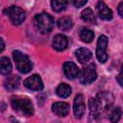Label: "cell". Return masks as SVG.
<instances>
[{"label":"cell","mask_w":123,"mask_h":123,"mask_svg":"<svg viewBox=\"0 0 123 123\" xmlns=\"http://www.w3.org/2000/svg\"><path fill=\"white\" fill-rule=\"evenodd\" d=\"M12 107L16 112L24 116H31L34 113L33 104L28 98H24V97L12 98Z\"/></svg>","instance_id":"1"},{"label":"cell","mask_w":123,"mask_h":123,"mask_svg":"<svg viewBox=\"0 0 123 123\" xmlns=\"http://www.w3.org/2000/svg\"><path fill=\"white\" fill-rule=\"evenodd\" d=\"M35 23L39 32L48 34L54 27V18L46 12H40L35 16Z\"/></svg>","instance_id":"2"},{"label":"cell","mask_w":123,"mask_h":123,"mask_svg":"<svg viewBox=\"0 0 123 123\" xmlns=\"http://www.w3.org/2000/svg\"><path fill=\"white\" fill-rule=\"evenodd\" d=\"M12 57H13L15 66H16V68L19 72H21L23 74H26V73H28L32 70L33 63L25 54L15 50V51L12 52Z\"/></svg>","instance_id":"3"},{"label":"cell","mask_w":123,"mask_h":123,"mask_svg":"<svg viewBox=\"0 0 123 123\" xmlns=\"http://www.w3.org/2000/svg\"><path fill=\"white\" fill-rule=\"evenodd\" d=\"M97 78V73L95 69V64L90 63L87 66L84 67L79 73L80 82L84 85H88L93 83Z\"/></svg>","instance_id":"4"},{"label":"cell","mask_w":123,"mask_h":123,"mask_svg":"<svg viewBox=\"0 0 123 123\" xmlns=\"http://www.w3.org/2000/svg\"><path fill=\"white\" fill-rule=\"evenodd\" d=\"M5 13L9 16L11 22L13 25H20L25 20V12L17 7V6H12L5 10Z\"/></svg>","instance_id":"5"},{"label":"cell","mask_w":123,"mask_h":123,"mask_svg":"<svg viewBox=\"0 0 123 123\" xmlns=\"http://www.w3.org/2000/svg\"><path fill=\"white\" fill-rule=\"evenodd\" d=\"M109 39L105 35H102L99 37L97 41V47H96V58L97 60L104 63L108 61V54H107V46H108Z\"/></svg>","instance_id":"6"},{"label":"cell","mask_w":123,"mask_h":123,"mask_svg":"<svg viewBox=\"0 0 123 123\" xmlns=\"http://www.w3.org/2000/svg\"><path fill=\"white\" fill-rule=\"evenodd\" d=\"M88 107H89L90 114L94 115V116L99 115L102 112L103 109H107L105 104L103 103V101L101 100V98L99 96L90 98L88 101Z\"/></svg>","instance_id":"7"},{"label":"cell","mask_w":123,"mask_h":123,"mask_svg":"<svg viewBox=\"0 0 123 123\" xmlns=\"http://www.w3.org/2000/svg\"><path fill=\"white\" fill-rule=\"evenodd\" d=\"M24 86L31 89V90H36V91H39L43 88V83L40 79V77L37 74H34L30 77H28L25 81H24Z\"/></svg>","instance_id":"8"},{"label":"cell","mask_w":123,"mask_h":123,"mask_svg":"<svg viewBox=\"0 0 123 123\" xmlns=\"http://www.w3.org/2000/svg\"><path fill=\"white\" fill-rule=\"evenodd\" d=\"M85 111H86V104L84 101V96L82 94H78L74 100V106H73L74 116L80 119L84 116Z\"/></svg>","instance_id":"9"},{"label":"cell","mask_w":123,"mask_h":123,"mask_svg":"<svg viewBox=\"0 0 123 123\" xmlns=\"http://www.w3.org/2000/svg\"><path fill=\"white\" fill-rule=\"evenodd\" d=\"M96 11H97V13L100 16V18H102L104 20H111L112 18L111 10L101 0L96 5Z\"/></svg>","instance_id":"10"},{"label":"cell","mask_w":123,"mask_h":123,"mask_svg":"<svg viewBox=\"0 0 123 123\" xmlns=\"http://www.w3.org/2000/svg\"><path fill=\"white\" fill-rule=\"evenodd\" d=\"M63 73H64V75L68 79L73 80V79H75L76 77L79 76L80 71H79L78 66L74 62H66L63 64Z\"/></svg>","instance_id":"11"},{"label":"cell","mask_w":123,"mask_h":123,"mask_svg":"<svg viewBox=\"0 0 123 123\" xmlns=\"http://www.w3.org/2000/svg\"><path fill=\"white\" fill-rule=\"evenodd\" d=\"M53 48L57 51H63L67 48L68 45V39L63 35H56L53 39Z\"/></svg>","instance_id":"12"},{"label":"cell","mask_w":123,"mask_h":123,"mask_svg":"<svg viewBox=\"0 0 123 123\" xmlns=\"http://www.w3.org/2000/svg\"><path fill=\"white\" fill-rule=\"evenodd\" d=\"M52 111L58 116H65L69 112V104L65 102H56L52 105Z\"/></svg>","instance_id":"13"},{"label":"cell","mask_w":123,"mask_h":123,"mask_svg":"<svg viewBox=\"0 0 123 123\" xmlns=\"http://www.w3.org/2000/svg\"><path fill=\"white\" fill-rule=\"evenodd\" d=\"M75 56L77 58V60L79 61V62L81 63H86L90 59H91V52L86 49V48H84V47H81L79 49L76 50L75 52Z\"/></svg>","instance_id":"14"},{"label":"cell","mask_w":123,"mask_h":123,"mask_svg":"<svg viewBox=\"0 0 123 123\" xmlns=\"http://www.w3.org/2000/svg\"><path fill=\"white\" fill-rule=\"evenodd\" d=\"M19 82H20V79L18 76H15V75H12V76H10L8 77L6 80H5V87L7 90H10V91H12L14 89H16L19 86Z\"/></svg>","instance_id":"15"},{"label":"cell","mask_w":123,"mask_h":123,"mask_svg":"<svg viewBox=\"0 0 123 123\" xmlns=\"http://www.w3.org/2000/svg\"><path fill=\"white\" fill-rule=\"evenodd\" d=\"M73 26V22L70 17L62 16L58 20V27L62 31H69Z\"/></svg>","instance_id":"16"},{"label":"cell","mask_w":123,"mask_h":123,"mask_svg":"<svg viewBox=\"0 0 123 123\" xmlns=\"http://www.w3.org/2000/svg\"><path fill=\"white\" fill-rule=\"evenodd\" d=\"M0 71L3 75H8L12 71V63L9 58L2 57L0 59Z\"/></svg>","instance_id":"17"},{"label":"cell","mask_w":123,"mask_h":123,"mask_svg":"<svg viewBox=\"0 0 123 123\" xmlns=\"http://www.w3.org/2000/svg\"><path fill=\"white\" fill-rule=\"evenodd\" d=\"M56 93L61 98H66L71 94V87L66 84H60L56 88Z\"/></svg>","instance_id":"18"},{"label":"cell","mask_w":123,"mask_h":123,"mask_svg":"<svg viewBox=\"0 0 123 123\" xmlns=\"http://www.w3.org/2000/svg\"><path fill=\"white\" fill-rule=\"evenodd\" d=\"M81 16H82V19H83L84 21L87 22V23H91V24L96 23V17H95V15H94L92 10L89 9V8L85 9V10L82 12Z\"/></svg>","instance_id":"19"},{"label":"cell","mask_w":123,"mask_h":123,"mask_svg":"<svg viewBox=\"0 0 123 123\" xmlns=\"http://www.w3.org/2000/svg\"><path fill=\"white\" fill-rule=\"evenodd\" d=\"M93 37H94V33L90 30V29H87V28H83L80 32V38L83 42H86V43H89L93 40Z\"/></svg>","instance_id":"20"},{"label":"cell","mask_w":123,"mask_h":123,"mask_svg":"<svg viewBox=\"0 0 123 123\" xmlns=\"http://www.w3.org/2000/svg\"><path fill=\"white\" fill-rule=\"evenodd\" d=\"M122 115V110L120 107H113L112 109L110 110L109 112V119L111 122H117Z\"/></svg>","instance_id":"21"},{"label":"cell","mask_w":123,"mask_h":123,"mask_svg":"<svg viewBox=\"0 0 123 123\" xmlns=\"http://www.w3.org/2000/svg\"><path fill=\"white\" fill-rule=\"evenodd\" d=\"M67 6V0H52L51 1V7L54 12H60L63 11Z\"/></svg>","instance_id":"22"},{"label":"cell","mask_w":123,"mask_h":123,"mask_svg":"<svg viewBox=\"0 0 123 123\" xmlns=\"http://www.w3.org/2000/svg\"><path fill=\"white\" fill-rule=\"evenodd\" d=\"M69 1L76 8H81V7L85 6L87 2V0H69Z\"/></svg>","instance_id":"23"},{"label":"cell","mask_w":123,"mask_h":123,"mask_svg":"<svg viewBox=\"0 0 123 123\" xmlns=\"http://www.w3.org/2000/svg\"><path fill=\"white\" fill-rule=\"evenodd\" d=\"M117 82H118L119 85L123 87V65L121 66L120 71H119V74L117 75Z\"/></svg>","instance_id":"24"},{"label":"cell","mask_w":123,"mask_h":123,"mask_svg":"<svg viewBox=\"0 0 123 123\" xmlns=\"http://www.w3.org/2000/svg\"><path fill=\"white\" fill-rule=\"evenodd\" d=\"M117 10H118V13L123 17V2H121V3L118 5Z\"/></svg>","instance_id":"25"},{"label":"cell","mask_w":123,"mask_h":123,"mask_svg":"<svg viewBox=\"0 0 123 123\" xmlns=\"http://www.w3.org/2000/svg\"><path fill=\"white\" fill-rule=\"evenodd\" d=\"M4 47H5V43H4L3 38H1V52L4 50Z\"/></svg>","instance_id":"26"}]
</instances>
